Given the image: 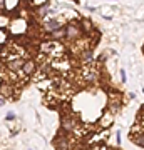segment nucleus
I'll list each match as a JSON object with an SVG mask.
<instances>
[{
  "label": "nucleus",
  "instance_id": "obj_9",
  "mask_svg": "<svg viewBox=\"0 0 144 150\" xmlns=\"http://www.w3.org/2000/svg\"><path fill=\"white\" fill-rule=\"evenodd\" d=\"M82 27H84V28H82V30H85V32H91V30H92V25H91V22H87V20H82Z\"/></svg>",
  "mask_w": 144,
  "mask_h": 150
},
{
  "label": "nucleus",
  "instance_id": "obj_6",
  "mask_svg": "<svg viewBox=\"0 0 144 150\" xmlns=\"http://www.w3.org/2000/svg\"><path fill=\"white\" fill-rule=\"evenodd\" d=\"M9 42V32H7L4 27H0V45Z\"/></svg>",
  "mask_w": 144,
  "mask_h": 150
},
{
  "label": "nucleus",
  "instance_id": "obj_7",
  "mask_svg": "<svg viewBox=\"0 0 144 150\" xmlns=\"http://www.w3.org/2000/svg\"><path fill=\"white\" fill-rule=\"evenodd\" d=\"M57 28H60V23H59V22H55V20L47 22V30H49V32H54V30H57Z\"/></svg>",
  "mask_w": 144,
  "mask_h": 150
},
{
  "label": "nucleus",
  "instance_id": "obj_5",
  "mask_svg": "<svg viewBox=\"0 0 144 150\" xmlns=\"http://www.w3.org/2000/svg\"><path fill=\"white\" fill-rule=\"evenodd\" d=\"M102 127H109L112 123V112H106L104 113V117H101V122H99Z\"/></svg>",
  "mask_w": 144,
  "mask_h": 150
},
{
  "label": "nucleus",
  "instance_id": "obj_12",
  "mask_svg": "<svg viewBox=\"0 0 144 150\" xmlns=\"http://www.w3.org/2000/svg\"><path fill=\"white\" fill-rule=\"evenodd\" d=\"M4 67H5V62H2V60H0V70L4 69Z\"/></svg>",
  "mask_w": 144,
  "mask_h": 150
},
{
  "label": "nucleus",
  "instance_id": "obj_4",
  "mask_svg": "<svg viewBox=\"0 0 144 150\" xmlns=\"http://www.w3.org/2000/svg\"><path fill=\"white\" fill-rule=\"evenodd\" d=\"M80 33V28L75 25V23H70V25H67V28H65V37L69 38V40H74V38L79 37Z\"/></svg>",
  "mask_w": 144,
  "mask_h": 150
},
{
  "label": "nucleus",
  "instance_id": "obj_10",
  "mask_svg": "<svg viewBox=\"0 0 144 150\" xmlns=\"http://www.w3.org/2000/svg\"><path fill=\"white\" fill-rule=\"evenodd\" d=\"M82 60H84V62H91V60H92V54H91V52H84V54H82Z\"/></svg>",
  "mask_w": 144,
  "mask_h": 150
},
{
  "label": "nucleus",
  "instance_id": "obj_3",
  "mask_svg": "<svg viewBox=\"0 0 144 150\" xmlns=\"http://www.w3.org/2000/svg\"><path fill=\"white\" fill-rule=\"evenodd\" d=\"M22 64H24V57H15V59H10L5 62V69L14 70V72H19L22 69Z\"/></svg>",
  "mask_w": 144,
  "mask_h": 150
},
{
  "label": "nucleus",
  "instance_id": "obj_8",
  "mask_svg": "<svg viewBox=\"0 0 144 150\" xmlns=\"http://www.w3.org/2000/svg\"><path fill=\"white\" fill-rule=\"evenodd\" d=\"M55 147H62V149H69V142H67V140H55Z\"/></svg>",
  "mask_w": 144,
  "mask_h": 150
},
{
  "label": "nucleus",
  "instance_id": "obj_2",
  "mask_svg": "<svg viewBox=\"0 0 144 150\" xmlns=\"http://www.w3.org/2000/svg\"><path fill=\"white\" fill-rule=\"evenodd\" d=\"M0 95H4L5 98H12V97L15 95V87H14V83H10V82H2L0 83Z\"/></svg>",
  "mask_w": 144,
  "mask_h": 150
},
{
  "label": "nucleus",
  "instance_id": "obj_1",
  "mask_svg": "<svg viewBox=\"0 0 144 150\" xmlns=\"http://www.w3.org/2000/svg\"><path fill=\"white\" fill-rule=\"evenodd\" d=\"M22 72H24V75L25 77H30V75L35 74V70H37V62L32 59H27L24 60V64H22Z\"/></svg>",
  "mask_w": 144,
  "mask_h": 150
},
{
  "label": "nucleus",
  "instance_id": "obj_11",
  "mask_svg": "<svg viewBox=\"0 0 144 150\" xmlns=\"http://www.w3.org/2000/svg\"><path fill=\"white\" fill-rule=\"evenodd\" d=\"M5 10V0H0V12Z\"/></svg>",
  "mask_w": 144,
  "mask_h": 150
},
{
  "label": "nucleus",
  "instance_id": "obj_13",
  "mask_svg": "<svg viewBox=\"0 0 144 150\" xmlns=\"http://www.w3.org/2000/svg\"><path fill=\"white\" fill-rule=\"evenodd\" d=\"M0 83H2V80H0Z\"/></svg>",
  "mask_w": 144,
  "mask_h": 150
}]
</instances>
